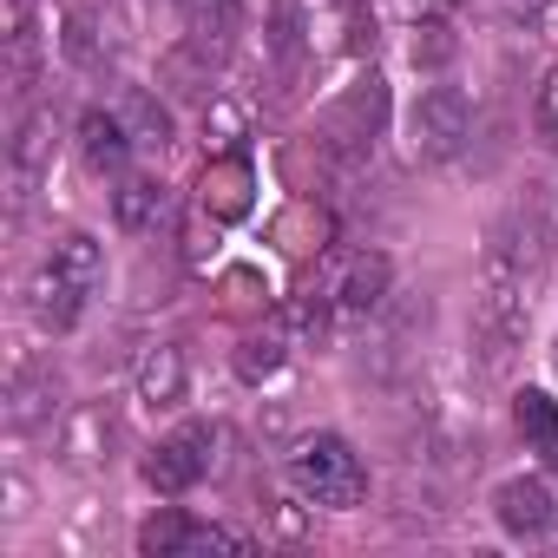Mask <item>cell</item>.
I'll list each match as a JSON object with an SVG mask.
<instances>
[{"label":"cell","instance_id":"6da1fadb","mask_svg":"<svg viewBox=\"0 0 558 558\" xmlns=\"http://www.w3.org/2000/svg\"><path fill=\"white\" fill-rule=\"evenodd\" d=\"M290 480L310 506H362L368 499V466L342 434H316L290 453Z\"/></svg>","mask_w":558,"mask_h":558},{"label":"cell","instance_id":"7a4b0ae2","mask_svg":"<svg viewBox=\"0 0 558 558\" xmlns=\"http://www.w3.org/2000/svg\"><path fill=\"white\" fill-rule=\"evenodd\" d=\"M466 138H473V99H466L460 86H427V93L414 99V112H408V145H414V158L447 165V158L466 151Z\"/></svg>","mask_w":558,"mask_h":558},{"label":"cell","instance_id":"3957f363","mask_svg":"<svg viewBox=\"0 0 558 558\" xmlns=\"http://www.w3.org/2000/svg\"><path fill=\"white\" fill-rule=\"evenodd\" d=\"M210 460H217V427L191 421V427L165 434V440L145 453V486H158V493H191V486L210 473Z\"/></svg>","mask_w":558,"mask_h":558},{"label":"cell","instance_id":"277c9868","mask_svg":"<svg viewBox=\"0 0 558 558\" xmlns=\"http://www.w3.org/2000/svg\"><path fill=\"white\" fill-rule=\"evenodd\" d=\"M381 119H388V86H381V73H362V80L323 112V138H329L336 151H362V145H375Z\"/></svg>","mask_w":558,"mask_h":558},{"label":"cell","instance_id":"5b68a950","mask_svg":"<svg viewBox=\"0 0 558 558\" xmlns=\"http://www.w3.org/2000/svg\"><path fill=\"white\" fill-rule=\"evenodd\" d=\"M388 283H395V263H388L381 250H355V256H342V263L329 269L323 296L336 303V316H368V310L388 303Z\"/></svg>","mask_w":558,"mask_h":558},{"label":"cell","instance_id":"8992f818","mask_svg":"<svg viewBox=\"0 0 558 558\" xmlns=\"http://www.w3.org/2000/svg\"><path fill=\"white\" fill-rule=\"evenodd\" d=\"M86 296H93L86 283H73L66 269H53V263H47L34 283H27V316H34V329H40V336H60V329H73V323H80Z\"/></svg>","mask_w":558,"mask_h":558},{"label":"cell","instance_id":"52a82bcc","mask_svg":"<svg viewBox=\"0 0 558 558\" xmlns=\"http://www.w3.org/2000/svg\"><path fill=\"white\" fill-rule=\"evenodd\" d=\"M197 204H204V217H217V223L250 217V204H256V171H250V158H217V165H204Z\"/></svg>","mask_w":558,"mask_h":558},{"label":"cell","instance_id":"ba28073f","mask_svg":"<svg viewBox=\"0 0 558 558\" xmlns=\"http://www.w3.org/2000/svg\"><path fill=\"white\" fill-rule=\"evenodd\" d=\"M493 512H499V525H506L512 538H538V532L558 519V499H551V486H545V480L519 473V480H499Z\"/></svg>","mask_w":558,"mask_h":558},{"label":"cell","instance_id":"9c48e42d","mask_svg":"<svg viewBox=\"0 0 558 558\" xmlns=\"http://www.w3.org/2000/svg\"><path fill=\"white\" fill-rule=\"evenodd\" d=\"M53 408H60V375L47 362H21L14 381H8V421L40 427V421H53Z\"/></svg>","mask_w":558,"mask_h":558},{"label":"cell","instance_id":"30bf717a","mask_svg":"<svg viewBox=\"0 0 558 558\" xmlns=\"http://www.w3.org/2000/svg\"><path fill=\"white\" fill-rule=\"evenodd\" d=\"M184 388H191L184 349H171V342L145 349V362H138V401L145 408H184Z\"/></svg>","mask_w":558,"mask_h":558},{"label":"cell","instance_id":"8fae6325","mask_svg":"<svg viewBox=\"0 0 558 558\" xmlns=\"http://www.w3.org/2000/svg\"><path fill=\"white\" fill-rule=\"evenodd\" d=\"M283 362H290V323H269V329L243 336V342H236V355H230L236 381H250V388H263L269 375H283Z\"/></svg>","mask_w":558,"mask_h":558},{"label":"cell","instance_id":"7c38bea8","mask_svg":"<svg viewBox=\"0 0 558 558\" xmlns=\"http://www.w3.org/2000/svg\"><path fill=\"white\" fill-rule=\"evenodd\" d=\"M132 132H125V119L119 112H86L80 119V151H86V165L93 171H125V158H132Z\"/></svg>","mask_w":558,"mask_h":558},{"label":"cell","instance_id":"4fadbf2b","mask_svg":"<svg viewBox=\"0 0 558 558\" xmlns=\"http://www.w3.org/2000/svg\"><path fill=\"white\" fill-rule=\"evenodd\" d=\"M512 421H519V434H525V453H538L545 466H558V401H551L545 388H525V395L512 401Z\"/></svg>","mask_w":558,"mask_h":558},{"label":"cell","instance_id":"5bb4252c","mask_svg":"<svg viewBox=\"0 0 558 558\" xmlns=\"http://www.w3.org/2000/svg\"><path fill=\"white\" fill-rule=\"evenodd\" d=\"M47 165H53V112H34V119H21V132H14V184H21V197H27V184H34Z\"/></svg>","mask_w":558,"mask_h":558},{"label":"cell","instance_id":"9a60e30c","mask_svg":"<svg viewBox=\"0 0 558 558\" xmlns=\"http://www.w3.org/2000/svg\"><path fill=\"white\" fill-rule=\"evenodd\" d=\"M197 538H204V525H197V519H184L178 506H165L158 519H145V525H138V551H145V558H178V551H197Z\"/></svg>","mask_w":558,"mask_h":558},{"label":"cell","instance_id":"2e32d148","mask_svg":"<svg viewBox=\"0 0 558 558\" xmlns=\"http://www.w3.org/2000/svg\"><path fill=\"white\" fill-rule=\"evenodd\" d=\"M112 217H119V230H151V223H165V184H158V178H125V184L112 191Z\"/></svg>","mask_w":558,"mask_h":558},{"label":"cell","instance_id":"e0dca14e","mask_svg":"<svg viewBox=\"0 0 558 558\" xmlns=\"http://www.w3.org/2000/svg\"><path fill=\"white\" fill-rule=\"evenodd\" d=\"M53 269H66L73 283H86V290H99V276H106V250L86 236V230H73V236H60L53 243V256H47Z\"/></svg>","mask_w":558,"mask_h":558},{"label":"cell","instance_id":"ac0fdd59","mask_svg":"<svg viewBox=\"0 0 558 558\" xmlns=\"http://www.w3.org/2000/svg\"><path fill=\"white\" fill-rule=\"evenodd\" d=\"M119 119H125V132L138 138V145H171V119H165V106L151 99V93H125V106H119Z\"/></svg>","mask_w":558,"mask_h":558},{"label":"cell","instance_id":"d6986e66","mask_svg":"<svg viewBox=\"0 0 558 558\" xmlns=\"http://www.w3.org/2000/svg\"><path fill=\"white\" fill-rule=\"evenodd\" d=\"M106 440H112V414H106V408H80V414H73V427H66V453L86 466V460H99V453H106Z\"/></svg>","mask_w":558,"mask_h":558},{"label":"cell","instance_id":"ffe728a7","mask_svg":"<svg viewBox=\"0 0 558 558\" xmlns=\"http://www.w3.org/2000/svg\"><path fill=\"white\" fill-rule=\"evenodd\" d=\"M453 53H460V34L447 21H421L414 27V66H447Z\"/></svg>","mask_w":558,"mask_h":558},{"label":"cell","instance_id":"44dd1931","mask_svg":"<svg viewBox=\"0 0 558 558\" xmlns=\"http://www.w3.org/2000/svg\"><path fill=\"white\" fill-rule=\"evenodd\" d=\"M532 132L545 138V145H558V66L538 80V93H532Z\"/></svg>","mask_w":558,"mask_h":558}]
</instances>
